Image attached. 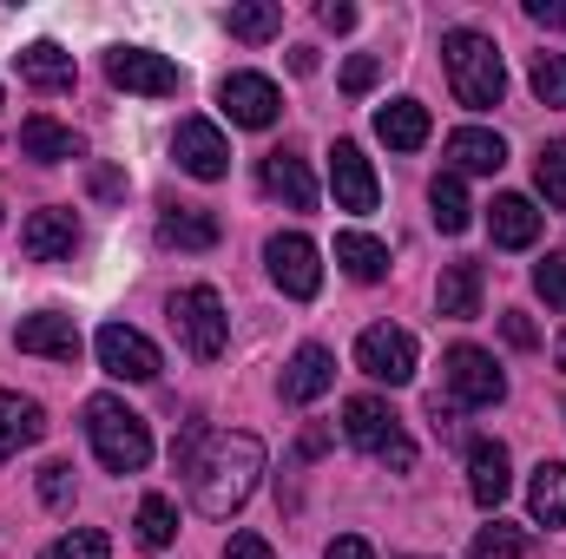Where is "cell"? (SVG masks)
<instances>
[{"instance_id":"obj_1","label":"cell","mask_w":566,"mask_h":559,"mask_svg":"<svg viewBox=\"0 0 566 559\" xmlns=\"http://www.w3.org/2000/svg\"><path fill=\"white\" fill-rule=\"evenodd\" d=\"M191 474V500L205 520H231L251 494H258V474H264V441L258 434H205L185 461Z\"/></svg>"},{"instance_id":"obj_2","label":"cell","mask_w":566,"mask_h":559,"mask_svg":"<svg viewBox=\"0 0 566 559\" xmlns=\"http://www.w3.org/2000/svg\"><path fill=\"white\" fill-rule=\"evenodd\" d=\"M441 60H448V86H454V99H461L468 113H488V106L507 99V66H501V46H494L488 33L454 27V33L441 40Z\"/></svg>"},{"instance_id":"obj_3","label":"cell","mask_w":566,"mask_h":559,"mask_svg":"<svg viewBox=\"0 0 566 559\" xmlns=\"http://www.w3.org/2000/svg\"><path fill=\"white\" fill-rule=\"evenodd\" d=\"M86 441H93V454H99L106 474H139L145 461H151V428L119 395H93L86 402Z\"/></svg>"},{"instance_id":"obj_4","label":"cell","mask_w":566,"mask_h":559,"mask_svg":"<svg viewBox=\"0 0 566 559\" xmlns=\"http://www.w3.org/2000/svg\"><path fill=\"white\" fill-rule=\"evenodd\" d=\"M343 434H349L363 454H376L382 467H396V474L416 467V441L402 434V415H396L382 395H349V402H343Z\"/></svg>"},{"instance_id":"obj_5","label":"cell","mask_w":566,"mask_h":559,"mask_svg":"<svg viewBox=\"0 0 566 559\" xmlns=\"http://www.w3.org/2000/svg\"><path fill=\"white\" fill-rule=\"evenodd\" d=\"M171 329L198 362H218L231 349V316H224V296L211 283H191V289L171 296Z\"/></svg>"},{"instance_id":"obj_6","label":"cell","mask_w":566,"mask_h":559,"mask_svg":"<svg viewBox=\"0 0 566 559\" xmlns=\"http://www.w3.org/2000/svg\"><path fill=\"white\" fill-rule=\"evenodd\" d=\"M106 80L119 93H139V99H178L185 93V66L151 53V46H113L106 53Z\"/></svg>"},{"instance_id":"obj_7","label":"cell","mask_w":566,"mask_h":559,"mask_svg":"<svg viewBox=\"0 0 566 559\" xmlns=\"http://www.w3.org/2000/svg\"><path fill=\"white\" fill-rule=\"evenodd\" d=\"M416 362H422V349H416V336L396 329V323H369V329L356 336V369H363L369 382L402 389V382H416Z\"/></svg>"},{"instance_id":"obj_8","label":"cell","mask_w":566,"mask_h":559,"mask_svg":"<svg viewBox=\"0 0 566 559\" xmlns=\"http://www.w3.org/2000/svg\"><path fill=\"white\" fill-rule=\"evenodd\" d=\"M441 376H448V395H454L461 409H494V402L507 395L501 362H494L488 349H474V342H454L448 362H441Z\"/></svg>"},{"instance_id":"obj_9","label":"cell","mask_w":566,"mask_h":559,"mask_svg":"<svg viewBox=\"0 0 566 559\" xmlns=\"http://www.w3.org/2000/svg\"><path fill=\"white\" fill-rule=\"evenodd\" d=\"M93 356H99V369L119 376V382H158V369H165L158 342L139 336L133 323H106V329L93 336Z\"/></svg>"},{"instance_id":"obj_10","label":"cell","mask_w":566,"mask_h":559,"mask_svg":"<svg viewBox=\"0 0 566 559\" xmlns=\"http://www.w3.org/2000/svg\"><path fill=\"white\" fill-rule=\"evenodd\" d=\"M264 264H271V283H277L283 296H296V303H310L323 289V251L303 231H277L264 244Z\"/></svg>"},{"instance_id":"obj_11","label":"cell","mask_w":566,"mask_h":559,"mask_svg":"<svg viewBox=\"0 0 566 559\" xmlns=\"http://www.w3.org/2000/svg\"><path fill=\"white\" fill-rule=\"evenodd\" d=\"M218 106H224V119H231V126H251V133H264V126H277L283 93H277V80H264V73H224V86H218Z\"/></svg>"},{"instance_id":"obj_12","label":"cell","mask_w":566,"mask_h":559,"mask_svg":"<svg viewBox=\"0 0 566 559\" xmlns=\"http://www.w3.org/2000/svg\"><path fill=\"white\" fill-rule=\"evenodd\" d=\"M329 191H336V211H376L382 184H376V165L363 158V145H329Z\"/></svg>"},{"instance_id":"obj_13","label":"cell","mask_w":566,"mask_h":559,"mask_svg":"<svg viewBox=\"0 0 566 559\" xmlns=\"http://www.w3.org/2000/svg\"><path fill=\"white\" fill-rule=\"evenodd\" d=\"M171 158H178V171H191V178H205V184H218V178L231 171V145H224V133H218L211 119H185V126L171 133Z\"/></svg>"},{"instance_id":"obj_14","label":"cell","mask_w":566,"mask_h":559,"mask_svg":"<svg viewBox=\"0 0 566 559\" xmlns=\"http://www.w3.org/2000/svg\"><path fill=\"white\" fill-rule=\"evenodd\" d=\"M20 251H27L33 264H60V257H73V251H80V218H73L66 204L33 211V218L20 224Z\"/></svg>"},{"instance_id":"obj_15","label":"cell","mask_w":566,"mask_h":559,"mask_svg":"<svg viewBox=\"0 0 566 559\" xmlns=\"http://www.w3.org/2000/svg\"><path fill=\"white\" fill-rule=\"evenodd\" d=\"M13 342H20V356H46V362H80V323L73 316H60V309H40V316H27L20 329H13Z\"/></svg>"},{"instance_id":"obj_16","label":"cell","mask_w":566,"mask_h":559,"mask_svg":"<svg viewBox=\"0 0 566 559\" xmlns=\"http://www.w3.org/2000/svg\"><path fill=\"white\" fill-rule=\"evenodd\" d=\"M507 487H514V461H507V447L501 441H468V494H474V507H501L507 500Z\"/></svg>"},{"instance_id":"obj_17","label":"cell","mask_w":566,"mask_h":559,"mask_svg":"<svg viewBox=\"0 0 566 559\" xmlns=\"http://www.w3.org/2000/svg\"><path fill=\"white\" fill-rule=\"evenodd\" d=\"M329 389H336V356H329L323 342H303V349L290 356V369H283V402L303 409V402H316V395H329Z\"/></svg>"},{"instance_id":"obj_18","label":"cell","mask_w":566,"mask_h":559,"mask_svg":"<svg viewBox=\"0 0 566 559\" xmlns=\"http://www.w3.org/2000/svg\"><path fill=\"white\" fill-rule=\"evenodd\" d=\"M541 224H547V211H541L534 198H521V191L494 198V211H488V231H494L501 251H527V244L541 238Z\"/></svg>"},{"instance_id":"obj_19","label":"cell","mask_w":566,"mask_h":559,"mask_svg":"<svg viewBox=\"0 0 566 559\" xmlns=\"http://www.w3.org/2000/svg\"><path fill=\"white\" fill-rule=\"evenodd\" d=\"M258 184L283 198L290 211H316V178H310V165L296 158V151H271L264 165H258Z\"/></svg>"},{"instance_id":"obj_20","label":"cell","mask_w":566,"mask_h":559,"mask_svg":"<svg viewBox=\"0 0 566 559\" xmlns=\"http://www.w3.org/2000/svg\"><path fill=\"white\" fill-rule=\"evenodd\" d=\"M448 165H454V178H494L507 165V145H501V133L461 126V133H448Z\"/></svg>"},{"instance_id":"obj_21","label":"cell","mask_w":566,"mask_h":559,"mask_svg":"<svg viewBox=\"0 0 566 559\" xmlns=\"http://www.w3.org/2000/svg\"><path fill=\"white\" fill-rule=\"evenodd\" d=\"M218 218L211 211H198V204H171L165 218H158V244L165 251H218Z\"/></svg>"},{"instance_id":"obj_22","label":"cell","mask_w":566,"mask_h":559,"mask_svg":"<svg viewBox=\"0 0 566 559\" xmlns=\"http://www.w3.org/2000/svg\"><path fill=\"white\" fill-rule=\"evenodd\" d=\"M40 434H46V409H40L33 395L0 389V461H13L20 447H33Z\"/></svg>"},{"instance_id":"obj_23","label":"cell","mask_w":566,"mask_h":559,"mask_svg":"<svg viewBox=\"0 0 566 559\" xmlns=\"http://www.w3.org/2000/svg\"><path fill=\"white\" fill-rule=\"evenodd\" d=\"M13 66H20V80H27V86H40V93H66V86H73V53H66V46H53V40L20 46V53H13Z\"/></svg>"},{"instance_id":"obj_24","label":"cell","mask_w":566,"mask_h":559,"mask_svg":"<svg viewBox=\"0 0 566 559\" xmlns=\"http://www.w3.org/2000/svg\"><path fill=\"white\" fill-rule=\"evenodd\" d=\"M376 139L389 151H422L428 145V106L422 99H389L376 106Z\"/></svg>"},{"instance_id":"obj_25","label":"cell","mask_w":566,"mask_h":559,"mask_svg":"<svg viewBox=\"0 0 566 559\" xmlns=\"http://www.w3.org/2000/svg\"><path fill=\"white\" fill-rule=\"evenodd\" d=\"M434 309H441L448 323L481 316V264H448L441 283H434Z\"/></svg>"},{"instance_id":"obj_26","label":"cell","mask_w":566,"mask_h":559,"mask_svg":"<svg viewBox=\"0 0 566 559\" xmlns=\"http://www.w3.org/2000/svg\"><path fill=\"white\" fill-rule=\"evenodd\" d=\"M20 151L40 158V165H66V158H86V139L73 126H53V119H27L20 126Z\"/></svg>"},{"instance_id":"obj_27","label":"cell","mask_w":566,"mask_h":559,"mask_svg":"<svg viewBox=\"0 0 566 559\" xmlns=\"http://www.w3.org/2000/svg\"><path fill=\"white\" fill-rule=\"evenodd\" d=\"M336 264L356 283H382L389 277V244H376L369 231H336Z\"/></svg>"},{"instance_id":"obj_28","label":"cell","mask_w":566,"mask_h":559,"mask_svg":"<svg viewBox=\"0 0 566 559\" xmlns=\"http://www.w3.org/2000/svg\"><path fill=\"white\" fill-rule=\"evenodd\" d=\"M527 507L541 527H566V461H541L527 481Z\"/></svg>"},{"instance_id":"obj_29","label":"cell","mask_w":566,"mask_h":559,"mask_svg":"<svg viewBox=\"0 0 566 559\" xmlns=\"http://www.w3.org/2000/svg\"><path fill=\"white\" fill-rule=\"evenodd\" d=\"M428 211H434V231H448V238H461V231L474 224V204H468V184H461L454 171H441V178L428 184Z\"/></svg>"},{"instance_id":"obj_30","label":"cell","mask_w":566,"mask_h":559,"mask_svg":"<svg viewBox=\"0 0 566 559\" xmlns=\"http://www.w3.org/2000/svg\"><path fill=\"white\" fill-rule=\"evenodd\" d=\"M224 27H231L238 40H251V46H258V40H277V33H283V7H277V0L231 7V13H224Z\"/></svg>"},{"instance_id":"obj_31","label":"cell","mask_w":566,"mask_h":559,"mask_svg":"<svg viewBox=\"0 0 566 559\" xmlns=\"http://www.w3.org/2000/svg\"><path fill=\"white\" fill-rule=\"evenodd\" d=\"M133 527H139V547H151V553H158V547H171V540H178V507H171L165 494H145Z\"/></svg>"},{"instance_id":"obj_32","label":"cell","mask_w":566,"mask_h":559,"mask_svg":"<svg viewBox=\"0 0 566 559\" xmlns=\"http://www.w3.org/2000/svg\"><path fill=\"white\" fill-rule=\"evenodd\" d=\"M534 184H541V198H547L554 211H566V139L541 145V158H534Z\"/></svg>"},{"instance_id":"obj_33","label":"cell","mask_w":566,"mask_h":559,"mask_svg":"<svg viewBox=\"0 0 566 559\" xmlns=\"http://www.w3.org/2000/svg\"><path fill=\"white\" fill-rule=\"evenodd\" d=\"M474 559H527V534L521 527H507V520H494V527H481L474 534Z\"/></svg>"},{"instance_id":"obj_34","label":"cell","mask_w":566,"mask_h":559,"mask_svg":"<svg viewBox=\"0 0 566 559\" xmlns=\"http://www.w3.org/2000/svg\"><path fill=\"white\" fill-rule=\"evenodd\" d=\"M527 80H534V99L541 106H566V53H534Z\"/></svg>"},{"instance_id":"obj_35","label":"cell","mask_w":566,"mask_h":559,"mask_svg":"<svg viewBox=\"0 0 566 559\" xmlns=\"http://www.w3.org/2000/svg\"><path fill=\"white\" fill-rule=\"evenodd\" d=\"M46 559H113V540H106L99 527H73V534L53 540V553Z\"/></svg>"},{"instance_id":"obj_36","label":"cell","mask_w":566,"mask_h":559,"mask_svg":"<svg viewBox=\"0 0 566 559\" xmlns=\"http://www.w3.org/2000/svg\"><path fill=\"white\" fill-rule=\"evenodd\" d=\"M534 289H541L547 309H566V251H547V257L534 264Z\"/></svg>"},{"instance_id":"obj_37","label":"cell","mask_w":566,"mask_h":559,"mask_svg":"<svg viewBox=\"0 0 566 559\" xmlns=\"http://www.w3.org/2000/svg\"><path fill=\"white\" fill-rule=\"evenodd\" d=\"M40 500H46L53 514L73 507V461H46V467H40Z\"/></svg>"},{"instance_id":"obj_38","label":"cell","mask_w":566,"mask_h":559,"mask_svg":"<svg viewBox=\"0 0 566 559\" xmlns=\"http://www.w3.org/2000/svg\"><path fill=\"white\" fill-rule=\"evenodd\" d=\"M376 80H382V60H376V53H356V60L343 66V93H349V99H363Z\"/></svg>"},{"instance_id":"obj_39","label":"cell","mask_w":566,"mask_h":559,"mask_svg":"<svg viewBox=\"0 0 566 559\" xmlns=\"http://www.w3.org/2000/svg\"><path fill=\"white\" fill-rule=\"evenodd\" d=\"M501 336H507L514 349H534V342H541V329H534V323H527L521 309H507V316H501Z\"/></svg>"},{"instance_id":"obj_40","label":"cell","mask_w":566,"mask_h":559,"mask_svg":"<svg viewBox=\"0 0 566 559\" xmlns=\"http://www.w3.org/2000/svg\"><path fill=\"white\" fill-rule=\"evenodd\" d=\"M224 559H271V540H264V534H231Z\"/></svg>"},{"instance_id":"obj_41","label":"cell","mask_w":566,"mask_h":559,"mask_svg":"<svg viewBox=\"0 0 566 559\" xmlns=\"http://www.w3.org/2000/svg\"><path fill=\"white\" fill-rule=\"evenodd\" d=\"M316 20H323L329 33H349V27H356V7H349V0H323V13H316Z\"/></svg>"},{"instance_id":"obj_42","label":"cell","mask_w":566,"mask_h":559,"mask_svg":"<svg viewBox=\"0 0 566 559\" xmlns=\"http://www.w3.org/2000/svg\"><path fill=\"white\" fill-rule=\"evenodd\" d=\"M527 20L534 27H566V0H527Z\"/></svg>"},{"instance_id":"obj_43","label":"cell","mask_w":566,"mask_h":559,"mask_svg":"<svg viewBox=\"0 0 566 559\" xmlns=\"http://www.w3.org/2000/svg\"><path fill=\"white\" fill-rule=\"evenodd\" d=\"M323 559H376V547L369 540H356V534H343V540H329V553Z\"/></svg>"},{"instance_id":"obj_44","label":"cell","mask_w":566,"mask_h":559,"mask_svg":"<svg viewBox=\"0 0 566 559\" xmlns=\"http://www.w3.org/2000/svg\"><path fill=\"white\" fill-rule=\"evenodd\" d=\"M428 421H434V434H441V441H454V402H441V395H434V402H428Z\"/></svg>"},{"instance_id":"obj_45","label":"cell","mask_w":566,"mask_h":559,"mask_svg":"<svg viewBox=\"0 0 566 559\" xmlns=\"http://www.w3.org/2000/svg\"><path fill=\"white\" fill-rule=\"evenodd\" d=\"M93 191H99V198H119V191H126V171L99 165V171H93Z\"/></svg>"},{"instance_id":"obj_46","label":"cell","mask_w":566,"mask_h":559,"mask_svg":"<svg viewBox=\"0 0 566 559\" xmlns=\"http://www.w3.org/2000/svg\"><path fill=\"white\" fill-rule=\"evenodd\" d=\"M554 362H560V369H566V329H560V342H554Z\"/></svg>"}]
</instances>
